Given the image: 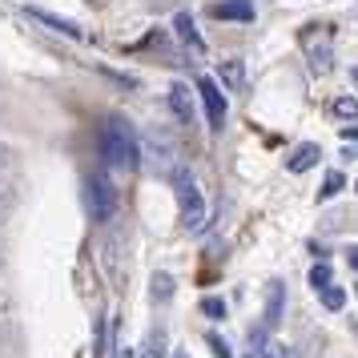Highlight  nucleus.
I'll return each instance as SVG.
<instances>
[{
  "instance_id": "27",
  "label": "nucleus",
  "mask_w": 358,
  "mask_h": 358,
  "mask_svg": "<svg viewBox=\"0 0 358 358\" xmlns=\"http://www.w3.org/2000/svg\"><path fill=\"white\" fill-rule=\"evenodd\" d=\"M355 85H358V69H355Z\"/></svg>"
},
{
  "instance_id": "25",
  "label": "nucleus",
  "mask_w": 358,
  "mask_h": 358,
  "mask_svg": "<svg viewBox=\"0 0 358 358\" xmlns=\"http://www.w3.org/2000/svg\"><path fill=\"white\" fill-rule=\"evenodd\" d=\"M173 358H189V355H185V350H181V346H173Z\"/></svg>"
},
{
  "instance_id": "22",
  "label": "nucleus",
  "mask_w": 358,
  "mask_h": 358,
  "mask_svg": "<svg viewBox=\"0 0 358 358\" xmlns=\"http://www.w3.org/2000/svg\"><path fill=\"white\" fill-rule=\"evenodd\" d=\"M342 137H346V141H358V121H346V125H342Z\"/></svg>"
},
{
  "instance_id": "21",
  "label": "nucleus",
  "mask_w": 358,
  "mask_h": 358,
  "mask_svg": "<svg viewBox=\"0 0 358 358\" xmlns=\"http://www.w3.org/2000/svg\"><path fill=\"white\" fill-rule=\"evenodd\" d=\"M201 310H206L210 318H226V302H222V298H201Z\"/></svg>"
},
{
  "instance_id": "10",
  "label": "nucleus",
  "mask_w": 358,
  "mask_h": 358,
  "mask_svg": "<svg viewBox=\"0 0 358 358\" xmlns=\"http://www.w3.org/2000/svg\"><path fill=\"white\" fill-rule=\"evenodd\" d=\"M173 29H178V36H181V41H185V45H189L194 52H201V49H206V41L197 36L194 17H189V13H178V17H173Z\"/></svg>"
},
{
  "instance_id": "29",
  "label": "nucleus",
  "mask_w": 358,
  "mask_h": 358,
  "mask_svg": "<svg viewBox=\"0 0 358 358\" xmlns=\"http://www.w3.org/2000/svg\"><path fill=\"white\" fill-rule=\"evenodd\" d=\"M355 189H358V185H355Z\"/></svg>"
},
{
  "instance_id": "16",
  "label": "nucleus",
  "mask_w": 358,
  "mask_h": 358,
  "mask_svg": "<svg viewBox=\"0 0 358 358\" xmlns=\"http://www.w3.org/2000/svg\"><path fill=\"white\" fill-rule=\"evenodd\" d=\"M318 294H322V306L326 310H342V306H346V290H338V286H322Z\"/></svg>"
},
{
  "instance_id": "1",
  "label": "nucleus",
  "mask_w": 358,
  "mask_h": 358,
  "mask_svg": "<svg viewBox=\"0 0 358 358\" xmlns=\"http://www.w3.org/2000/svg\"><path fill=\"white\" fill-rule=\"evenodd\" d=\"M101 153L113 169H133L137 157H141V145H137V133L125 117H105L101 125Z\"/></svg>"
},
{
  "instance_id": "18",
  "label": "nucleus",
  "mask_w": 358,
  "mask_h": 358,
  "mask_svg": "<svg viewBox=\"0 0 358 358\" xmlns=\"http://www.w3.org/2000/svg\"><path fill=\"white\" fill-rule=\"evenodd\" d=\"M330 282H334V274H330V266H322V262H318V266L310 270V286H318V290H322V286H330Z\"/></svg>"
},
{
  "instance_id": "5",
  "label": "nucleus",
  "mask_w": 358,
  "mask_h": 358,
  "mask_svg": "<svg viewBox=\"0 0 358 358\" xmlns=\"http://www.w3.org/2000/svg\"><path fill=\"white\" fill-rule=\"evenodd\" d=\"M169 113L178 117V125H197V105H194V89L173 81L169 85Z\"/></svg>"
},
{
  "instance_id": "20",
  "label": "nucleus",
  "mask_w": 358,
  "mask_h": 358,
  "mask_svg": "<svg viewBox=\"0 0 358 358\" xmlns=\"http://www.w3.org/2000/svg\"><path fill=\"white\" fill-rule=\"evenodd\" d=\"M206 342H210V350L217 358H234V350H229V342L222 338V334H206Z\"/></svg>"
},
{
  "instance_id": "24",
  "label": "nucleus",
  "mask_w": 358,
  "mask_h": 358,
  "mask_svg": "<svg viewBox=\"0 0 358 358\" xmlns=\"http://www.w3.org/2000/svg\"><path fill=\"white\" fill-rule=\"evenodd\" d=\"M8 157H13V153H8V149L0 145V169H4V165H8Z\"/></svg>"
},
{
  "instance_id": "9",
  "label": "nucleus",
  "mask_w": 358,
  "mask_h": 358,
  "mask_svg": "<svg viewBox=\"0 0 358 358\" xmlns=\"http://www.w3.org/2000/svg\"><path fill=\"white\" fill-rule=\"evenodd\" d=\"M318 157H322V149L314 145V141H306V145H298V149H294V153H290V162H286V165H290L294 173H306V169H314V165H318Z\"/></svg>"
},
{
  "instance_id": "14",
  "label": "nucleus",
  "mask_w": 358,
  "mask_h": 358,
  "mask_svg": "<svg viewBox=\"0 0 358 358\" xmlns=\"http://www.w3.org/2000/svg\"><path fill=\"white\" fill-rule=\"evenodd\" d=\"M153 302H165V298H169V294H173V278L165 274V270H157V274H153Z\"/></svg>"
},
{
  "instance_id": "23",
  "label": "nucleus",
  "mask_w": 358,
  "mask_h": 358,
  "mask_svg": "<svg viewBox=\"0 0 358 358\" xmlns=\"http://www.w3.org/2000/svg\"><path fill=\"white\" fill-rule=\"evenodd\" d=\"M346 262H350V266L358 270V245H350V254H346Z\"/></svg>"
},
{
  "instance_id": "7",
  "label": "nucleus",
  "mask_w": 358,
  "mask_h": 358,
  "mask_svg": "<svg viewBox=\"0 0 358 358\" xmlns=\"http://www.w3.org/2000/svg\"><path fill=\"white\" fill-rule=\"evenodd\" d=\"M217 20H254V4L250 0H222L210 8Z\"/></svg>"
},
{
  "instance_id": "4",
  "label": "nucleus",
  "mask_w": 358,
  "mask_h": 358,
  "mask_svg": "<svg viewBox=\"0 0 358 358\" xmlns=\"http://www.w3.org/2000/svg\"><path fill=\"white\" fill-rule=\"evenodd\" d=\"M194 93L201 97V105H206V117H210V125H213V129H222V121H226V93H222V89L210 81V77H197Z\"/></svg>"
},
{
  "instance_id": "12",
  "label": "nucleus",
  "mask_w": 358,
  "mask_h": 358,
  "mask_svg": "<svg viewBox=\"0 0 358 358\" xmlns=\"http://www.w3.org/2000/svg\"><path fill=\"white\" fill-rule=\"evenodd\" d=\"M222 81H226L229 89H242V85H245V69H242V61H226V65H222Z\"/></svg>"
},
{
  "instance_id": "2",
  "label": "nucleus",
  "mask_w": 358,
  "mask_h": 358,
  "mask_svg": "<svg viewBox=\"0 0 358 358\" xmlns=\"http://www.w3.org/2000/svg\"><path fill=\"white\" fill-rule=\"evenodd\" d=\"M169 178H173V189H178L181 226H185V229H201V222H206V194H201L197 178H194V173H189L181 162L169 169Z\"/></svg>"
},
{
  "instance_id": "19",
  "label": "nucleus",
  "mask_w": 358,
  "mask_h": 358,
  "mask_svg": "<svg viewBox=\"0 0 358 358\" xmlns=\"http://www.w3.org/2000/svg\"><path fill=\"white\" fill-rule=\"evenodd\" d=\"M13 206H17V189H13L8 181H0V217L13 210Z\"/></svg>"
},
{
  "instance_id": "26",
  "label": "nucleus",
  "mask_w": 358,
  "mask_h": 358,
  "mask_svg": "<svg viewBox=\"0 0 358 358\" xmlns=\"http://www.w3.org/2000/svg\"><path fill=\"white\" fill-rule=\"evenodd\" d=\"M117 358H133V355H129V350H121V355H117Z\"/></svg>"
},
{
  "instance_id": "13",
  "label": "nucleus",
  "mask_w": 358,
  "mask_h": 358,
  "mask_svg": "<svg viewBox=\"0 0 358 358\" xmlns=\"http://www.w3.org/2000/svg\"><path fill=\"white\" fill-rule=\"evenodd\" d=\"M330 113L342 117V121H358V97H338L330 105Z\"/></svg>"
},
{
  "instance_id": "15",
  "label": "nucleus",
  "mask_w": 358,
  "mask_h": 358,
  "mask_svg": "<svg viewBox=\"0 0 358 358\" xmlns=\"http://www.w3.org/2000/svg\"><path fill=\"white\" fill-rule=\"evenodd\" d=\"M342 185H346V178H342L338 169H330V173H326V181H322V189H318V201H326V197H334L342 189Z\"/></svg>"
},
{
  "instance_id": "28",
  "label": "nucleus",
  "mask_w": 358,
  "mask_h": 358,
  "mask_svg": "<svg viewBox=\"0 0 358 358\" xmlns=\"http://www.w3.org/2000/svg\"><path fill=\"white\" fill-rule=\"evenodd\" d=\"M355 290H358V286H355Z\"/></svg>"
},
{
  "instance_id": "11",
  "label": "nucleus",
  "mask_w": 358,
  "mask_h": 358,
  "mask_svg": "<svg viewBox=\"0 0 358 358\" xmlns=\"http://www.w3.org/2000/svg\"><path fill=\"white\" fill-rule=\"evenodd\" d=\"M141 358H165V330L162 326H153L149 338L141 342Z\"/></svg>"
},
{
  "instance_id": "17",
  "label": "nucleus",
  "mask_w": 358,
  "mask_h": 358,
  "mask_svg": "<svg viewBox=\"0 0 358 358\" xmlns=\"http://www.w3.org/2000/svg\"><path fill=\"white\" fill-rule=\"evenodd\" d=\"M258 350H262V358H298L290 346H282V342H262Z\"/></svg>"
},
{
  "instance_id": "6",
  "label": "nucleus",
  "mask_w": 358,
  "mask_h": 358,
  "mask_svg": "<svg viewBox=\"0 0 358 358\" xmlns=\"http://www.w3.org/2000/svg\"><path fill=\"white\" fill-rule=\"evenodd\" d=\"M24 13H29L36 24H45V29H52V33L69 36V41H81L85 36V29L77 24V20H65V17H57V13H45V8H24Z\"/></svg>"
},
{
  "instance_id": "3",
  "label": "nucleus",
  "mask_w": 358,
  "mask_h": 358,
  "mask_svg": "<svg viewBox=\"0 0 358 358\" xmlns=\"http://www.w3.org/2000/svg\"><path fill=\"white\" fill-rule=\"evenodd\" d=\"M85 206H89V217L93 222H109L117 213V189L105 173H89L85 178Z\"/></svg>"
},
{
  "instance_id": "8",
  "label": "nucleus",
  "mask_w": 358,
  "mask_h": 358,
  "mask_svg": "<svg viewBox=\"0 0 358 358\" xmlns=\"http://www.w3.org/2000/svg\"><path fill=\"white\" fill-rule=\"evenodd\" d=\"M282 306H286V286L282 282H270V294H266V326L270 330L282 322Z\"/></svg>"
}]
</instances>
